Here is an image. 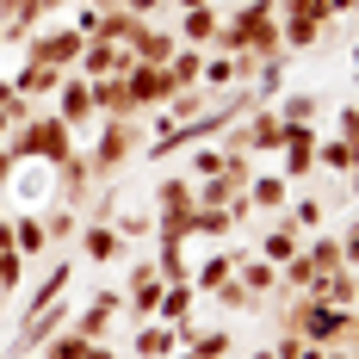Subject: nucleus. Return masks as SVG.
Here are the masks:
<instances>
[{"label": "nucleus", "mask_w": 359, "mask_h": 359, "mask_svg": "<svg viewBox=\"0 0 359 359\" xmlns=\"http://www.w3.org/2000/svg\"><path fill=\"white\" fill-rule=\"evenodd\" d=\"M6 149L19 155V168H25V161H43V168H62V161H69L74 149H81V137H74V130L62 124V118H56V111H43V106H37L32 118L19 124V130L6 137Z\"/></svg>", "instance_id": "1"}, {"label": "nucleus", "mask_w": 359, "mask_h": 359, "mask_svg": "<svg viewBox=\"0 0 359 359\" xmlns=\"http://www.w3.org/2000/svg\"><path fill=\"white\" fill-rule=\"evenodd\" d=\"M130 155H143V118H100V137H93V149H87L93 180H111Z\"/></svg>", "instance_id": "2"}, {"label": "nucleus", "mask_w": 359, "mask_h": 359, "mask_svg": "<svg viewBox=\"0 0 359 359\" xmlns=\"http://www.w3.org/2000/svg\"><path fill=\"white\" fill-rule=\"evenodd\" d=\"M229 25L242 32V50L248 56H279L285 43H279V0H242L236 13H229Z\"/></svg>", "instance_id": "3"}, {"label": "nucleus", "mask_w": 359, "mask_h": 359, "mask_svg": "<svg viewBox=\"0 0 359 359\" xmlns=\"http://www.w3.org/2000/svg\"><path fill=\"white\" fill-rule=\"evenodd\" d=\"M161 291H168V279L155 273L149 254H137V260H130V279H124V310H118V316H130V323H155Z\"/></svg>", "instance_id": "4"}, {"label": "nucleus", "mask_w": 359, "mask_h": 359, "mask_svg": "<svg viewBox=\"0 0 359 359\" xmlns=\"http://www.w3.org/2000/svg\"><path fill=\"white\" fill-rule=\"evenodd\" d=\"M81 43H87V37L74 32V25H37V32L25 37V56H32V62H50V69L69 74L74 62H81Z\"/></svg>", "instance_id": "5"}, {"label": "nucleus", "mask_w": 359, "mask_h": 359, "mask_svg": "<svg viewBox=\"0 0 359 359\" xmlns=\"http://www.w3.org/2000/svg\"><path fill=\"white\" fill-rule=\"evenodd\" d=\"M50 100H56V118H62V124H69L74 137H81V130H93V124H100V111H93V93H87V74H62V87H56V93H50Z\"/></svg>", "instance_id": "6"}, {"label": "nucleus", "mask_w": 359, "mask_h": 359, "mask_svg": "<svg viewBox=\"0 0 359 359\" xmlns=\"http://www.w3.org/2000/svg\"><path fill=\"white\" fill-rule=\"evenodd\" d=\"M124 93H130V111L143 118V111H161L168 100H174V81H168V69L130 62V74H124Z\"/></svg>", "instance_id": "7"}, {"label": "nucleus", "mask_w": 359, "mask_h": 359, "mask_svg": "<svg viewBox=\"0 0 359 359\" xmlns=\"http://www.w3.org/2000/svg\"><path fill=\"white\" fill-rule=\"evenodd\" d=\"M93 186H100V180H93V168H87V149H74L62 168H50V198H62V205H74V211L93 198Z\"/></svg>", "instance_id": "8"}, {"label": "nucleus", "mask_w": 359, "mask_h": 359, "mask_svg": "<svg viewBox=\"0 0 359 359\" xmlns=\"http://www.w3.org/2000/svg\"><path fill=\"white\" fill-rule=\"evenodd\" d=\"M74 248H81V260H93V266H118V260L130 254V242H124L111 223H87V217H81V236H74Z\"/></svg>", "instance_id": "9"}, {"label": "nucleus", "mask_w": 359, "mask_h": 359, "mask_svg": "<svg viewBox=\"0 0 359 359\" xmlns=\"http://www.w3.org/2000/svg\"><path fill=\"white\" fill-rule=\"evenodd\" d=\"M316 124H285V143H279V174L285 180H304L316 168Z\"/></svg>", "instance_id": "10"}, {"label": "nucleus", "mask_w": 359, "mask_h": 359, "mask_svg": "<svg viewBox=\"0 0 359 359\" xmlns=\"http://www.w3.org/2000/svg\"><path fill=\"white\" fill-rule=\"evenodd\" d=\"M130 62H137V56H130L124 43H100V37H87L74 74H87V81H100V74H130Z\"/></svg>", "instance_id": "11"}, {"label": "nucleus", "mask_w": 359, "mask_h": 359, "mask_svg": "<svg viewBox=\"0 0 359 359\" xmlns=\"http://www.w3.org/2000/svg\"><path fill=\"white\" fill-rule=\"evenodd\" d=\"M192 310H198V291H192V279H186V285H168L161 291V304H155V323H168L180 334V341H186V334H192Z\"/></svg>", "instance_id": "12"}, {"label": "nucleus", "mask_w": 359, "mask_h": 359, "mask_svg": "<svg viewBox=\"0 0 359 359\" xmlns=\"http://www.w3.org/2000/svg\"><path fill=\"white\" fill-rule=\"evenodd\" d=\"M43 19H50L43 0H0V37H6V43H25Z\"/></svg>", "instance_id": "13"}, {"label": "nucleus", "mask_w": 359, "mask_h": 359, "mask_svg": "<svg viewBox=\"0 0 359 359\" xmlns=\"http://www.w3.org/2000/svg\"><path fill=\"white\" fill-rule=\"evenodd\" d=\"M69 279H74V260H69V254H56V260H50V273L37 279V291L25 297V310H19V323H25V316H37V310H50V304H56V297L69 291Z\"/></svg>", "instance_id": "14"}, {"label": "nucleus", "mask_w": 359, "mask_h": 359, "mask_svg": "<svg viewBox=\"0 0 359 359\" xmlns=\"http://www.w3.org/2000/svg\"><path fill=\"white\" fill-rule=\"evenodd\" d=\"M124 50H130L137 62H149V69H168V56L180 50V37H174V32H161V25H149V19H143V25H137V37H130Z\"/></svg>", "instance_id": "15"}, {"label": "nucleus", "mask_w": 359, "mask_h": 359, "mask_svg": "<svg viewBox=\"0 0 359 359\" xmlns=\"http://www.w3.org/2000/svg\"><path fill=\"white\" fill-rule=\"evenodd\" d=\"M13 87H19V100H32V106H43L56 87H62V69H50V62H19V74H13Z\"/></svg>", "instance_id": "16"}, {"label": "nucleus", "mask_w": 359, "mask_h": 359, "mask_svg": "<svg viewBox=\"0 0 359 359\" xmlns=\"http://www.w3.org/2000/svg\"><path fill=\"white\" fill-rule=\"evenodd\" d=\"M304 297H316V304H334V310H353V304H359V273H353V266H341V273H323V279L304 291Z\"/></svg>", "instance_id": "17"}, {"label": "nucleus", "mask_w": 359, "mask_h": 359, "mask_svg": "<svg viewBox=\"0 0 359 359\" xmlns=\"http://www.w3.org/2000/svg\"><path fill=\"white\" fill-rule=\"evenodd\" d=\"M217 25H223V13H217V0H205V6H192V13H180V43H192V50H211Z\"/></svg>", "instance_id": "18"}, {"label": "nucleus", "mask_w": 359, "mask_h": 359, "mask_svg": "<svg viewBox=\"0 0 359 359\" xmlns=\"http://www.w3.org/2000/svg\"><path fill=\"white\" fill-rule=\"evenodd\" d=\"M87 93H93V111H100V118H137V111H130V93H124V74L87 81Z\"/></svg>", "instance_id": "19"}, {"label": "nucleus", "mask_w": 359, "mask_h": 359, "mask_svg": "<svg viewBox=\"0 0 359 359\" xmlns=\"http://www.w3.org/2000/svg\"><path fill=\"white\" fill-rule=\"evenodd\" d=\"M236 279H242L254 297H279V266H266V260H260L254 248L236 254Z\"/></svg>", "instance_id": "20"}, {"label": "nucleus", "mask_w": 359, "mask_h": 359, "mask_svg": "<svg viewBox=\"0 0 359 359\" xmlns=\"http://www.w3.org/2000/svg\"><path fill=\"white\" fill-rule=\"evenodd\" d=\"M242 198H248V211H285L291 205V180L285 174H254Z\"/></svg>", "instance_id": "21"}, {"label": "nucleus", "mask_w": 359, "mask_h": 359, "mask_svg": "<svg viewBox=\"0 0 359 359\" xmlns=\"http://www.w3.org/2000/svg\"><path fill=\"white\" fill-rule=\"evenodd\" d=\"M242 223L229 205H192V236H205V242H229Z\"/></svg>", "instance_id": "22"}, {"label": "nucleus", "mask_w": 359, "mask_h": 359, "mask_svg": "<svg viewBox=\"0 0 359 359\" xmlns=\"http://www.w3.org/2000/svg\"><path fill=\"white\" fill-rule=\"evenodd\" d=\"M236 254H242V248H217V254H205V260L192 266V291H198V297H211V291L223 285L229 273H236Z\"/></svg>", "instance_id": "23"}, {"label": "nucleus", "mask_w": 359, "mask_h": 359, "mask_svg": "<svg viewBox=\"0 0 359 359\" xmlns=\"http://www.w3.org/2000/svg\"><path fill=\"white\" fill-rule=\"evenodd\" d=\"M149 198H155L149 211H192V205H198V186H192L186 174H168V180H155Z\"/></svg>", "instance_id": "24"}, {"label": "nucleus", "mask_w": 359, "mask_h": 359, "mask_svg": "<svg viewBox=\"0 0 359 359\" xmlns=\"http://www.w3.org/2000/svg\"><path fill=\"white\" fill-rule=\"evenodd\" d=\"M137 25H143V19H137V13H124V6L111 0V6H100V19H93V37H100V43H130Z\"/></svg>", "instance_id": "25"}, {"label": "nucleus", "mask_w": 359, "mask_h": 359, "mask_svg": "<svg viewBox=\"0 0 359 359\" xmlns=\"http://www.w3.org/2000/svg\"><path fill=\"white\" fill-rule=\"evenodd\" d=\"M37 223H43L50 248H74V236H81V211L74 205H50V211H37Z\"/></svg>", "instance_id": "26"}, {"label": "nucleus", "mask_w": 359, "mask_h": 359, "mask_svg": "<svg viewBox=\"0 0 359 359\" xmlns=\"http://www.w3.org/2000/svg\"><path fill=\"white\" fill-rule=\"evenodd\" d=\"M180 347V334L168 323H137V341H130V353L137 359H168Z\"/></svg>", "instance_id": "27"}, {"label": "nucleus", "mask_w": 359, "mask_h": 359, "mask_svg": "<svg viewBox=\"0 0 359 359\" xmlns=\"http://www.w3.org/2000/svg\"><path fill=\"white\" fill-rule=\"evenodd\" d=\"M285 74H291V56L279 50V56H260V69H254V100H279L285 93Z\"/></svg>", "instance_id": "28"}, {"label": "nucleus", "mask_w": 359, "mask_h": 359, "mask_svg": "<svg viewBox=\"0 0 359 359\" xmlns=\"http://www.w3.org/2000/svg\"><path fill=\"white\" fill-rule=\"evenodd\" d=\"M180 347H186L192 359H229L236 353V334H229V328H192Z\"/></svg>", "instance_id": "29"}, {"label": "nucleus", "mask_w": 359, "mask_h": 359, "mask_svg": "<svg viewBox=\"0 0 359 359\" xmlns=\"http://www.w3.org/2000/svg\"><path fill=\"white\" fill-rule=\"evenodd\" d=\"M323 217H328V205H323V198H291L285 211H279V229H297V236H316V229H323Z\"/></svg>", "instance_id": "30"}, {"label": "nucleus", "mask_w": 359, "mask_h": 359, "mask_svg": "<svg viewBox=\"0 0 359 359\" xmlns=\"http://www.w3.org/2000/svg\"><path fill=\"white\" fill-rule=\"evenodd\" d=\"M266 106L279 111V118H285V124H316V118H323V93H279V100H266Z\"/></svg>", "instance_id": "31"}, {"label": "nucleus", "mask_w": 359, "mask_h": 359, "mask_svg": "<svg viewBox=\"0 0 359 359\" xmlns=\"http://www.w3.org/2000/svg\"><path fill=\"white\" fill-rule=\"evenodd\" d=\"M13 248H19V260H43V254H50V236H43V223H37V211L13 217Z\"/></svg>", "instance_id": "32"}, {"label": "nucleus", "mask_w": 359, "mask_h": 359, "mask_svg": "<svg viewBox=\"0 0 359 359\" xmlns=\"http://www.w3.org/2000/svg\"><path fill=\"white\" fill-rule=\"evenodd\" d=\"M198 74H205V50L180 43L174 56H168V81H174V93H186V87H198Z\"/></svg>", "instance_id": "33"}, {"label": "nucleus", "mask_w": 359, "mask_h": 359, "mask_svg": "<svg viewBox=\"0 0 359 359\" xmlns=\"http://www.w3.org/2000/svg\"><path fill=\"white\" fill-rule=\"evenodd\" d=\"M316 168H328V174L347 180V174L359 168V149L347 143V137H323V143H316Z\"/></svg>", "instance_id": "34"}, {"label": "nucleus", "mask_w": 359, "mask_h": 359, "mask_svg": "<svg viewBox=\"0 0 359 359\" xmlns=\"http://www.w3.org/2000/svg\"><path fill=\"white\" fill-rule=\"evenodd\" d=\"M297 248H304V236H297V229H279V223H273V229L260 236V248H254V254H260L266 266H285V260H291Z\"/></svg>", "instance_id": "35"}, {"label": "nucleus", "mask_w": 359, "mask_h": 359, "mask_svg": "<svg viewBox=\"0 0 359 359\" xmlns=\"http://www.w3.org/2000/svg\"><path fill=\"white\" fill-rule=\"evenodd\" d=\"M155 273H161L168 285H186V279H192V254H186V242H161V248H155Z\"/></svg>", "instance_id": "36"}, {"label": "nucleus", "mask_w": 359, "mask_h": 359, "mask_svg": "<svg viewBox=\"0 0 359 359\" xmlns=\"http://www.w3.org/2000/svg\"><path fill=\"white\" fill-rule=\"evenodd\" d=\"M211 297H217V304H223V310H229V316H242V310H248V316H254V310H260V297H254V291L242 285L236 273H229V279H223V285H217Z\"/></svg>", "instance_id": "37"}, {"label": "nucleus", "mask_w": 359, "mask_h": 359, "mask_svg": "<svg viewBox=\"0 0 359 359\" xmlns=\"http://www.w3.org/2000/svg\"><path fill=\"white\" fill-rule=\"evenodd\" d=\"M198 87L205 93H223V87H236V56H205V74H198Z\"/></svg>", "instance_id": "38"}, {"label": "nucleus", "mask_w": 359, "mask_h": 359, "mask_svg": "<svg viewBox=\"0 0 359 359\" xmlns=\"http://www.w3.org/2000/svg\"><path fill=\"white\" fill-rule=\"evenodd\" d=\"M87 347H93V341H81L74 328H62V334H50V341L37 347V359H87Z\"/></svg>", "instance_id": "39"}, {"label": "nucleus", "mask_w": 359, "mask_h": 359, "mask_svg": "<svg viewBox=\"0 0 359 359\" xmlns=\"http://www.w3.org/2000/svg\"><path fill=\"white\" fill-rule=\"evenodd\" d=\"M111 229H118V236L137 248L143 236H155V211H118V217H111Z\"/></svg>", "instance_id": "40"}, {"label": "nucleus", "mask_w": 359, "mask_h": 359, "mask_svg": "<svg viewBox=\"0 0 359 359\" xmlns=\"http://www.w3.org/2000/svg\"><path fill=\"white\" fill-rule=\"evenodd\" d=\"M211 174H223V149H205V143H198V149H192V168H186V180H192V186H198V180H211Z\"/></svg>", "instance_id": "41"}, {"label": "nucleus", "mask_w": 359, "mask_h": 359, "mask_svg": "<svg viewBox=\"0 0 359 359\" xmlns=\"http://www.w3.org/2000/svg\"><path fill=\"white\" fill-rule=\"evenodd\" d=\"M81 211H87V223H111V217H118V192H100V186H93V198H87Z\"/></svg>", "instance_id": "42"}, {"label": "nucleus", "mask_w": 359, "mask_h": 359, "mask_svg": "<svg viewBox=\"0 0 359 359\" xmlns=\"http://www.w3.org/2000/svg\"><path fill=\"white\" fill-rule=\"evenodd\" d=\"M334 137H347V143L359 149V100H347V106L334 111Z\"/></svg>", "instance_id": "43"}, {"label": "nucleus", "mask_w": 359, "mask_h": 359, "mask_svg": "<svg viewBox=\"0 0 359 359\" xmlns=\"http://www.w3.org/2000/svg\"><path fill=\"white\" fill-rule=\"evenodd\" d=\"M341 254H347V266L359 273V217L347 223V229H341Z\"/></svg>", "instance_id": "44"}, {"label": "nucleus", "mask_w": 359, "mask_h": 359, "mask_svg": "<svg viewBox=\"0 0 359 359\" xmlns=\"http://www.w3.org/2000/svg\"><path fill=\"white\" fill-rule=\"evenodd\" d=\"M13 180H19V155H13V149L0 143V192H6V186H13Z\"/></svg>", "instance_id": "45"}, {"label": "nucleus", "mask_w": 359, "mask_h": 359, "mask_svg": "<svg viewBox=\"0 0 359 359\" xmlns=\"http://www.w3.org/2000/svg\"><path fill=\"white\" fill-rule=\"evenodd\" d=\"M304 353V341H297V334H279V341H273V359H297Z\"/></svg>", "instance_id": "46"}, {"label": "nucleus", "mask_w": 359, "mask_h": 359, "mask_svg": "<svg viewBox=\"0 0 359 359\" xmlns=\"http://www.w3.org/2000/svg\"><path fill=\"white\" fill-rule=\"evenodd\" d=\"M118 6H124V13H137V19H149V13H155L161 0H118Z\"/></svg>", "instance_id": "47"}, {"label": "nucleus", "mask_w": 359, "mask_h": 359, "mask_svg": "<svg viewBox=\"0 0 359 359\" xmlns=\"http://www.w3.org/2000/svg\"><path fill=\"white\" fill-rule=\"evenodd\" d=\"M87 359H118V353H111L106 341H93V347H87Z\"/></svg>", "instance_id": "48"}, {"label": "nucleus", "mask_w": 359, "mask_h": 359, "mask_svg": "<svg viewBox=\"0 0 359 359\" xmlns=\"http://www.w3.org/2000/svg\"><path fill=\"white\" fill-rule=\"evenodd\" d=\"M297 359H328V347H310V341H304V353Z\"/></svg>", "instance_id": "49"}, {"label": "nucleus", "mask_w": 359, "mask_h": 359, "mask_svg": "<svg viewBox=\"0 0 359 359\" xmlns=\"http://www.w3.org/2000/svg\"><path fill=\"white\" fill-rule=\"evenodd\" d=\"M328 359H359V347H328Z\"/></svg>", "instance_id": "50"}, {"label": "nucleus", "mask_w": 359, "mask_h": 359, "mask_svg": "<svg viewBox=\"0 0 359 359\" xmlns=\"http://www.w3.org/2000/svg\"><path fill=\"white\" fill-rule=\"evenodd\" d=\"M161 6H180V13H192V6H205V0H161Z\"/></svg>", "instance_id": "51"}, {"label": "nucleus", "mask_w": 359, "mask_h": 359, "mask_svg": "<svg viewBox=\"0 0 359 359\" xmlns=\"http://www.w3.org/2000/svg\"><path fill=\"white\" fill-rule=\"evenodd\" d=\"M347 186H353V205H359V168H353V174H347Z\"/></svg>", "instance_id": "52"}, {"label": "nucleus", "mask_w": 359, "mask_h": 359, "mask_svg": "<svg viewBox=\"0 0 359 359\" xmlns=\"http://www.w3.org/2000/svg\"><path fill=\"white\" fill-rule=\"evenodd\" d=\"M248 359H273V347H254V353H248Z\"/></svg>", "instance_id": "53"}, {"label": "nucleus", "mask_w": 359, "mask_h": 359, "mask_svg": "<svg viewBox=\"0 0 359 359\" xmlns=\"http://www.w3.org/2000/svg\"><path fill=\"white\" fill-rule=\"evenodd\" d=\"M6 137H13V124H6V118H0V143H6Z\"/></svg>", "instance_id": "54"}, {"label": "nucleus", "mask_w": 359, "mask_h": 359, "mask_svg": "<svg viewBox=\"0 0 359 359\" xmlns=\"http://www.w3.org/2000/svg\"><path fill=\"white\" fill-rule=\"evenodd\" d=\"M56 6H69V0H43V13H56Z\"/></svg>", "instance_id": "55"}, {"label": "nucleus", "mask_w": 359, "mask_h": 359, "mask_svg": "<svg viewBox=\"0 0 359 359\" xmlns=\"http://www.w3.org/2000/svg\"><path fill=\"white\" fill-rule=\"evenodd\" d=\"M353 81H359V43H353Z\"/></svg>", "instance_id": "56"}, {"label": "nucleus", "mask_w": 359, "mask_h": 359, "mask_svg": "<svg viewBox=\"0 0 359 359\" xmlns=\"http://www.w3.org/2000/svg\"><path fill=\"white\" fill-rule=\"evenodd\" d=\"M347 13H353V19H359V0H347Z\"/></svg>", "instance_id": "57"}, {"label": "nucleus", "mask_w": 359, "mask_h": 359, "mask_svg": "<svg viewBox=\"0 0 359 359\" xmlns=\"http://www.w3.org/2000/svg\"><path fill=\"white\" fill-rule=\"evenodd\" d=\"M0 359H19V353H13V347H0Z\"/></svg>", "instance_id": "58"}, {"label": "nucleus", "mask_w": 359, "mask_h": 359, "mask_svg": "<svg viewBox=\"0 0 359 359\" xmlns=\"http://www.w3.org/2000/svg\"><path fill=\"white\" fill-rule=\"evenodd\" d=\"M87 6H111V0H87Z\"/></svg>", "instance_id": "59"}, {"label": "nucleus", "mask_w": 359, "mask_h": 359, "mask_svg": "<svg viewBox=\"0 0 359 359\" xmlns=\"http://www.w3.org/2000/svg\"><path fill=\"white\" fill-rule=\"evenodd\" d=\"M0 217H6V192H0Z\"/></svg>", "instance_id": "60"}, {"label": "nucleus", "mask_w": 359, "mask_h": 359, "mask_svg": "<svg viewBox=\"0 0 359 359\" xmlns=\"http://www.w3.org/2000/svg\"><path fill=\"white\" fill-rule=\"evenodd\" d=\"M174 359H192V353H186V347H180V353H174Z\"/></svg>", "instance_id": "61"}, {"label": "nucleus", "mask_w": 359, "mask_h": 359, "mask_svg": "<svg viewBox=\"0 0 359 359\" xmlns=\"http://www.w3.org/2000/svg\"><path fill=\"white\" fill-rule=\"evenodd\" d=\"M0 43H6V37H0Z\"/></svg>", "instance_id": "62"}]
</instances>
